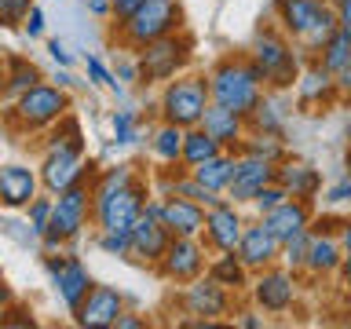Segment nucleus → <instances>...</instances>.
<instances>
[{"mask_svg":"<svg viewBox=\"0 0 351 329\" xmlns=\"http://www.w3.org/2000/svg\"><path fill=\"white\" fill-rule=\"evenodd\" d=\"M88 212H92V180H81V183H73V186H66V191H59V197L51 202V223H48V230L40 234L44 249H48V252H59L66 241H73V238L84 230Z\"/></svg>","mask_w":351,"mask_h":329,"instance_id":"1","label":"nucleus"},{"mask_svg":"<svg viewBox=\"0 0 351 329\" xmlns=\"http://www.w3.org/2000/svg\"><path fill=\"white\" fill-rule=\"evenodd\" d=\"M180 19H183V11L176 0H147L128 19L117 22V44L128 51H139L150 40L165 37V33H176L180 29Z\"/></svg>","mask_w":351,"mask_h":329,"instance_id":"2","label":"nucleus"},{"mask_svg":"<svg viewBox=\"0 0 351 329\" xmlns=\"http://www.w3.org/2000/svg\"><path fill=\"white\" fill-rule=\"evenodd\" d=\"M260 70L252 62H223L208 81V95L219 106L234 110V114H252V106L260 103Z\"/></svg>","mask_w":351,"mask_h":329,"instance_id":"3","label":"nucleus"},{"mask_svg":"<svg viewBox=\"0 0 351 329\" xmlns=\"http://www.w3.org/2000/svg\"><path fill=\"white\" fill-rule=\"evenodd\" d=\"M66 110H70V95L59 84H44L37 81L33 88H26L22 95H15V110H11V121L26 132L37 128H51Z\"/></svg>","mask_w":351,"mask_h":329,"instance_id":"4","label":"nucleus"},{"mask_svg":"<svg viewBox=\"0 0 351 329\" xmlns=\"http://www.w3.org/2000/svg\"><path fill=\"white\" fill-rule=\"evenodd\" d=\"M278 15L293 37H300L307 48H322L337 29V15L318 4V0H278Z\"/></svg>","mask_w":351,"mask_h":329,"instance_id":"5","label":"nucleus"},{"mask_svg":"<svg viewBox=\"0 0 351 329\" xmlns=\"http://www.w3.org/2000/svg\"><path fill=\"white\" fill-rule=\"evenodd\" d=\"M205 106H208V84L202 77H180V81H169L161 95V114L169 125H180V128H197L205 117Z\"/></svg>","mask_w":351,"mask_h":329,"instance_id":"6","label":"nucleus"},{"mask_svg":"<svg viewBox=\"0 0 351 329\" xmlns=\"http://www.w3.org/2000/svg\"><path fill=\"white\" fill-rule=\"evenodd\" d=\"M143 208H147V186H143L139 180H132V183L121 186V191L99 197V202L92 205V216H95L99 230H117V234H128Z\"/></svg>","mask_w":351,"mask_h":329,"instance_id":"7","label":"nucleus"},{"mask_svg":"<svg viewBox=\"0 0 351 329\" xmlns=\"http://www.w3.org/2000/svg\"><path fill=\"white\" fill-rule=\"evenodd\" d=\"M40 183L48 194H59L66 186L81 183V180H92L95 175V164L84 161V150L77 147H51L44 150V161H40Z\"/></svg>","mask_w":351,"mask_h":329,"instance_id":"8","label":"nucleus"},{"mask_svg":"<svg viewBox=\"0 0 351 329\" xmlns=\"http://www.w3.org/2000/svg\"><path fill=\"white\" fill-rule=\"evenodd\" d=\"M186 51H191V40L176 37V33H165V37L150 40L147 48H139V81H169L176 77V70L186 62Z\"/></svg>","mask_w":351,"mask_h":329,"instance_id":"9","label":"nucleus"},{"mask_svg":"<svg viewBox=\"0 0 351 329\" xmlns=\"http://www.w3.org/2000/svg\"><path fill=\"white\" fill-rule=\"evenodd\" d=\"M169 241L172 230L161 223V202H147V208L128 230V256H136L139 263H158L169 249Z\"/></svg>","mask_w":351,"mask_h":329,"instance_id":"10","label":"nucleus"},{"mask_svg":"<svg viewBox=\"0 0 351 329\" xmlns=\"http://www.w3.org/2000/svg\"><path fill=\"white\" fill-rule=\"evenodd\" d=\"M48 274L55 282V293H59V300L66 304V311H77V307L84 304L88 289H92V274H88V267L77 256H48Z\"/></svg>","mask_w":351,"mask_h":329,"instance_id":"11","label":"nucleus"},{"mask_svg":"<svg viewBox=\"0 0 351 329\" xmlns=\"http://www.w3.org/2000/svg\"><path fill=\"white\" fill-rule=\"evenodd\" d=\"M252 66L260 70L263 81H274V84H293V73H296L293 51L274 33H260L252 40Z\"/></svg>","mask_w":351,"mask_h":329,"instance_id":"12","label":"nucleus"},{"mask_svg":"<svg viewBox=\"0 0 351 329\" xmlns=\"http://www.w3.org/2000/svg\"><path fill=\"white\" fill-rule=\"evenodd\" d=\"M121 311H125V296L114 285H92L84 304L73 315H77V326H84V329H114Z\"/></svg>","mask_w":351,"mask_h":329,"instance_id":"13","label":"nucleus"},{"mask_svg":"<svg viewBox=\"0 0 351 329\" xmlns=\"http://www.w3.org/2000/svg\"><path fill=\"white\" fill-rule=\"evenodd\" d=\"M161 263V274L172 282H194L197 274H202V245H197L194 238L186 234H172L169 249H165V256L158 260Z\"/></svg>","mask_w":351,"mask_h":329,"instance_id":"14","label":"nucleus"},{"mask_svg":"<svg viewBox=\"0 0 351 329\" xmlns=\"http://www.w3.org/2000/svg\"><path fill=\"white\" fill-rule=\"evenodd\" d=\"M37 186H40V175L33 169H26V164H4L0 169V205L8 212H22L37 197Z\"/></svg>","mask_w":351,"mask_h":329,"instance_id":"15","label":"nucleus"},{"mask_svg":"<svg viewBox=\"0 0 351 329\" xmlns=\"http://www.w3.org/2000/svg\"><path fill=\"white\" fill-rule=\"evenodd\" d=\"M274 183V161H263V158H245L234 164V175H230V186L227 194L234 202H252L263 186Z\"/></svg>","mask_w":351,"mask_h":329,"instance_id":"16","label":"nucleus"},{"mask_svg":"<svg viewBox=\"0 0 351 329\" xmlns=\"http://www.w3.org/2000/svg\"><path fill=\"white\" fill-rule=\"evenodd\" d=\"M161 223L172 230V234H186V238H197L205 230V212L197 202H186L180 194H165L161 202Z\"/></svg>","mask_w":351,"mask_h":329,"instance_id":"17","label":"nucleus"},{"mask_svg":"<svg viewBox=\"0 0 351 329\" xmlns=\"http://www.w3.org/2000/svg\"><path fill=\"white\" fill-rule=\"evenodd\" d=\"M205 230H208V238H213L216 249L234 252L238 241H241V230H245V223H241V216L234 212V205L216 202L213 208H208V216H205Z\"/></svg>","mask_w":351,"mask_h":329,"instance_id":"18","label":"nucleus"},{"mask_svg":"<svg viewBox=\"0 0 351 329\" xmlns=\"http://www.w3.org/2000/svg\"><path fill=\"white\" fill-rule=\"evenodd\" d=\"M278 245L282 241L274 238L263 223L245 227L241 230V241H238V260L245 263V267H267V263L278 256Z\"/></svg>","mask_w":351,"mask_h":329,"instance_id":"19","label":"nucleus"},{"mask_svg":"<svg viewBox=\"0 0 351 329\" xmlns=\"http://www.w3.org/2000/svg\"><path fill=\"white\" fill-rule=\"evenodd\" d=\"M263 227H267L278 241H289L293 234L307 230V208H304V202H282V205H274L271 212H263Z\"/></svg>","mask_w":351,"mask_h":329,"instance_id":"20","label":"nucleus"},{"mask_svg":"<svg viewBox=\"0 0 351 329\" xmlns=\"http://www.w3.org/2000/svg\"><path fill=\"white\" fill-rule=\"evenodd\" d=\"M202 128L219 143V147H223V143L234 147V143L241 139V114H234V110H227V106H219V103L216 106H205Z\"/></svg>","mask_w":351,"mask_h":329,"instance_id":"21","label":"nucleus"},{"mask_svg":"<svg viewBox=\"0 0 351 329\" xmlns=\"http://www.w3.org/2000/svg\"><path fill=\"white\" fill-rule=\"evenodd\" d=\"M256 300L267 311H285L293 304V278L285 271H271L256 282Z\"/></svg>","mask_w":351,"mask_h":329,"instance_id":"22","label":"nucleus"},{"mask_svg":"<svg viewBox=\"0 0 351 329\" xmlns=\"http://www.w3.org/2000/svg\"><path fill=\"white\" fill-rule=\"evenodd\" d=\"M186 307H191V315H223L227 307V296H223V285L216 278L208 282H194L191 289H186Z\"/></svg>","mask_w":351,"mask_h":329,"instance_id":"23","label":"nucleus"},{"mask_svg":"<svg viewBox=\"0 0 351 329\" xmlns=\"http://www.w3.org/2000/svg\"><path fill=\"white\" fill-rule=\"evenodd\" d=\"M234 158H223V154H216V158H205L202 164H194L191 169V175L197 183L205 186V191H213V194H219V191H227L230 186V175H234Z\"/></svg>","mask_w":351,"mask_h":329,"instance_id":"24","label":"nucleus"},{"mask_svg":"<svg viewBox=\"0 0 351 329\" xmlns=\"http://www.w3.org/2000/svg\"><path fill=\"white\" fill-rule=\"evenodd\" d=\"M216 154H219V143L208 136L202 125L183 132V154H180V161H186L191 169H194V164H202L205 158H216Z\"/></svg>","mask_w":351,"mask_h":329,"instance_id":"25","label":"nucleus"},{"mask_svg":"<svg viewBox=\"0 0 351 329\" xmlns=\"http://www.w3.org/2000/svg\"><path fill=\"white\" fill-rule=\"evenodd\" d=\"M274 180H278L293 197H307L318 186V172L296 161V164H285V169H274Z\"/></svg>","mask_w":351,"mask_h":329,"instance_id":"26","label":"nucleus"},{"mask_svg":"<svg viewBox=\"0 0 351 329\" xmlns=\"http://www.w3.org/2000/svg\"><path fill=\"white\" fill-rule=\"evenodd\" d=\"M132 180H136V169H132V164H114V169H103L99 175H92V205L99 197L121 191V186L132 183Z\"/></svg>","mask_w":351,"mask_h":329,"instance_id":"27","label":"nucleus"},{"mask_svg":"<svg viewBox=\"0 0 351 329\" xmlns=\"http://www.w3.org/2000/svg\"><path fill=\"white\" fill-rule=\"evenodd\" d=\"M340 260H344V256H340V245H337V241L333 238H311V241H307V267H311V271H333L337 267V263Z\"/></svg>","mask_w":351,"mask_h":329,"instance_id":"28","label":"nucleus"},{"mask_svg":"<svg viewBox=\"0 0 351 329\" xmlns=\"http://www.w3.org/2000/svg\"><path fill=\"white\" fill-rule=\"evenodd\" d=\"M183 132L186 128H180V125H169V121H165V125L154 132V154H158L161 161H180V154H183Z\"/></svg>","mask_w":351,"mask_h":329,"instance_id":"29","label":"nucleus"},{"mask_svg":"<svg viewBox=\"0 0 351 329\" xmlns=\"http://www.w3.org/2000/svg\"><path fill=\"white\" fill-rule=\"evenodd\" d=\"M344 62H351V33L348 29H333V37L322 44V66L329 73H337Z\"/></svg>","mask_w":351,"mask_h":329,"instance_id":"30","label":"nucleus"},{"mask_svg":"<svg viewBox=\"0 0 351 329\" xmlns=\"http://www.w3.org/2000/svg\"><path fill=\"white\" fill-rule=\"evenodd\" d=\"M40 81V70L33 62H26V59H15L11 62V77H8V92L11 95H22L26 88H33Z\"/></svg>","mask_w":351,"mask_h":329,"instance_id":"31","label":"nucleus"},{"mask_svg":"<svg viewBox=\"0 0 351 329\" xmlns=\"http://www.w3.org/2000/svg\"><path fill=\"white\" fill-rule=\"evenodd\" d=\"M51 202H55V197H33V202L26 205V208H22V212H26V223H29V230H33V234H44V230H48V223H51Z\"/></svg>","mask_w":351,"mask_h":329,"instance_id":"32","label":"nucleus"},{"mask_svg":"<svg viewBox=\"0 0 351 329\" xmlns=\"http://www.w3.org/2000/svg\"><path fill=\"white\" fill-rule=\"evenodd\" d=\"M329 88H333V73H329L326 66H315V70H307L300 77V95L304 99H318V95H326Z\"/></svg>","mask_w":351,"mask_h":329,"instance_id":"33","label":"nucleus"},{"mask_svg":"<svg viewBox=\"0 0 351 329\" xmlns=\"http://www.w3.org/2000/svg\"><path fill=\"white\" fill-rule=\"evenodd\" d=\"M241 267H245V263L234 260V256L227 252L223 260L213 263V278H216L219 285H234V289H238V285H245V271H241Z\"/></svg>","mask_w":351,"mask_h":329,"instance_id":"34","label":"nucleus"},{"mask_svg":"<svg viewBox=\"0 0 351 329\" xmlns=\"http://www.w3.org/2000/svg\"><path fill=\"white\" fill-rule=\"evenodd\" d=\"M282 154V143L274 139V132H260L256 139L245 147V158H263V161H274Z\"/></svg>","mask_w":351,"mask_h":329,"instance_id":"35","label":"nucleus"},{"mask_svg":"<svg viewBox=\"0 0 351 329\" xmlns=\"http://www.w3.org/2000/svg\"><path fill=\"white\" fill-rule=\"evenodd\" d=\"M84 66H88V77H92V84H99V88H110V92H121V81H117V77L106 70V62H99L95 55H88Z\"/></svg>","mask_w":351,"mask_h":329,"instance_id":"36","label":"nucleus"},{"mask_svg":"<svg viewBox=\"0 0 351 329\" xmlns=\"http://www.w3.org/2000/svg\"><path fill=\"white\" fill-rule=\"evenodd\" d=\"M110 125H114V139L121 147L136 139V114H132V110H117V114L110 117Z\"/></svg>","mask_w":351,"mask_h":329,"instance_id":"37","label":"nucleus"},{"mask_svg":"<svg viewBox=\"0 0 351 329\" xmlns=\"http://www.w3.org/2000/svg\"><path fill=\"white\" fill-rule=\"evenodd\" d=\"M285 197H289V191H285L282 183H267V186H263V191H260L256 197H252V202H256L260 212H271L274 205H282V202H285Z\"/></svg>","mask_w":351,"mask_h":329,"instance_id":"38","label":"nucleus"},{"mask_svg":"<svg viewBox=\"0 0 351 329\" xmlns=\"http://www.w3.org/2000/svg\"><path fill=\"white\" fill-rule=\"evenodd\" d=\"M95 245L110 252V256H128V234H117V230H103Z\"/></svg>","mask_w":351,"mask_h":329,"instance_id":"39","label":"nucleus"},{"mask_svg":"<svg viewBox=\"0 0 351 329\" xmlns=\"http://www.w3.org/2000/svg\"><path fill=\"white\" fill-rule=\"evenodd\" d=\"M307 230H300V234H293L289 241H285V260H289V267H300V263L307 260Z\"/></svg>","mask_w":351,"mask_h":329,"instance_id":"40","label":"nucleus"},{"mask_svg":"<svg viewBox=\"0 0 351 329\" xmlns=\"http://www.w3.org/2000/svg\"><path fill=\"white\" fill-rule=\"evenodd\" d=\"M22 29H26V37H40V33H44V11H40L37 4L26 11V19H22Z\"/></svg>","mask_w":351,"mask_h":329,"instance_id":"41","label":"nucleus"},{"mask_svg":"<svg viewBox=\"0 0 351 329\" xmlns=\"http://www.w3.org/2000/svg\"><path fill=\"white\" fill-rule=\"evenodd\" d=\"M48 55L55 59V66H66V70L73 66V55H70V48H66L62 40H48Z\"/></svg>","mask_w":351,"mask_h":329,"instance_id":"42","label":"nucleus"},{"mask_svg":"<svg viewBox=\"0 0 351 329\" xmlns=\"http://www.w3.org/2000/svg\"><path fill=\"white\" fill-rule=\"evenodd\" d=\"M143 4H147V0H110V15H114V19L121 22V19H128L132 11L143 8Z\"/></svg>","mask_w":351,"mask_h":329,"instance_id":"43","label":"nucleus"},{"mask_svg":"<svg viewBox=\"0 0 351 329\" xmlns=\"http://www.w3.org/2000/svg\"><path fill=\"white\" fill-rule=\"evenodd\" d=\"M29 8H33V0H8V26H19Z\"/></svg>","mask_w":351,"mask_h":329,"instance_id":"44","label":"nucleus"},{"mask_svg":"<svg viewBox=\"0 0 351 329\" xmlns=\"http://www.w3.org/2000/svg\"><path fill=\"white\" fill-rule=\"evenodd\" d=\"M252 110H260V128L278 132V114H274V103H256Z\"/></svg>","mask_w":351,"mask_h":329,"instance_id":"45","label":"nucleus"},{"mask_svg":"<svg viewBox=\"0 0 351 329\" xmlns=\"http://www.w3.org/2000/svg\"><path fill=\"white\" fill-rule=\"evenodd\" d=\"M114 77H117V81H139V62H128V59H121Z\"/></svg>","mask_w":351,"mask_h":329,"instance_id":"46","label":"nucleus"},{"mask_svg":"<svg viewBox=\"0 0 351 329\" xmlns=\"http://www.w3.org/2000/svg\"><path fill=\"white\" fill-rule=\"evenodd\" d=\"M333 84H337L344 95H351V62H344V66H340V70L333 73Z\"/></svg>","mask_w":351,"mask_h":329,"instance_id":"47","label":"nucleus"},{"mask_svg":"<svg viewBox=\"0 0 351 329\" xmlns=\"http://www.w3.org/2000/svg\"><path fill=\"white\" fill-rule=\"evenodd\" d=\"M337 4H340L337 8V26L351 33V0H337Z\"/></svg>","mask_w":351,"mask_h":329,"instance_id":"48","label":"nucleus"},{"mask_svg":"<svg viewBox=\"0 0 351 329\" xmlns=\"http://www.w3.org/2000/svg\"><path fill=\"white\" fill-rule=\"evenodd\" d=\"M147 322H143V318H136V315H128V311H121L117 315V322H114V329H143Z\"/></svg>","mask_w":351,"mask_h":329,"instance_id":"49","label":"nucleus"},{"mask_svg":"<svg viewBox=\"0 0 351 329\" xmlns=\"http://www.w3.org/2000/svg\"><path fill=\"white\" fill-rule=\"evenodd\" d=\"M8 307H11V289H8V285H4V278H0V322H4Z\"/></svg>","mask_w":351,"mask_h":329,"instance_id":"50","label":"nucleus"},{"mask_svg":"<svg viewBox=\"0 0 351 329\" xmlns=\"http://www.w3.org/2000/svg\"><path fill=\"white\" fill-rule=\"evenodd\" d=\"M88 11L99 15V19H106L110 15V0H88Z\"/></svg>","mask_w":351,"mask_h":329,"instance_id":"51","label":"nucleus"},{"mask_svg":"<svg viewBox=\"0 0 351 329\" xmlns=\"http://www.w3.org/2000/svg\"><path fill=\"white\" fill-rule=\"evenodd\" d=\"M329 202H351V183H344V186H337V191L329 194Z\"/></svg>","mask_w":351,"mask_h":329,"instance_id":"52","label":"nucleus"},{"mask_svg":"<svg viewBox=\"0 0 351 329\" xmlns=\"http://www.w3.org/2000/svg\"><path fill=\"white\" fill-rule=\"evenodd\" d=\"M340 241H344V263L351 267V223L344 227V234H340Z\"/></svg>","mask_w":351,"mask_h":329,"instance_id":"53","label":"nucleus"},{"mask_svg":"<svg viewBox=\"0 0 351 329\" xmlns=\"http://www.w3.org/2000/svg\"><path fill=\"white\" fill-rule=\"evenodd\" d=\"M55 81H59V88H70V84H73V77H70V70H66V66H62V70H59V77H55Z\"/></svg>","mask_w":351,"mask_h":329,"instance_id":"54","label":"nucleus"},{"mask_svg":"<svg viewBox=\"0 0 351 329\" xmlns=\"http://www.w3.org/2000/svg\"><path fill=\"white\" fill-rule=\"evenodd\" d=\"M0 26H8V0H0Z\"/></svg>","mask_w":351,"mask_h":329,"instance_id":"55","label":"nucleus"},{"mask_svg":"<svg viewBox=\"0 0 351 329\" xmlns=\"http://www.w3.org/2000/svg\"><path fill=\"white\" fill-rule=\"evenodd\" d=\"M348 169H351V150H348Z\"/></svg>","mask_w":351,"mask_h":329,"instance_id":"56","label":"nucleus"},{"mask_svg":"<svg viewBox=\"0 0 351 329\" xmlns=\"http://www.w3.org/2000/svg\"><path fill=\"white\" fill-rule=\"evenodd\" d=\"M348 278H351V267H348Z\"/></svg>","mask_w":351,"mask_h":329,"instance_id":"57","label":"nucleus"},{"mask_svg":"<svg viewBox=\"0 0 351 329\" xmlns=\"http://www.w3.org/2000/svg\"><path fill=\"white\" fill-rule=\"evenodd\" d=\"M318 4H322V0H318Z\"/></svg>","mask_w":351,"mask_h":329,"instance_id":"58","label":"nucleus"},{"mask_svg":"<svg viewBox=\"0 0 351 329\" xmlns=\"http://www.w3.org/2000/svg\"><path fill=\"white\" fill-rule=\"evenodd\" d=\"M0 169H4V164H0Z\"/></svg>","mask_w":351,"mask_h":329,"instance_id":"59","label":"nucleus"}]
</instances>
